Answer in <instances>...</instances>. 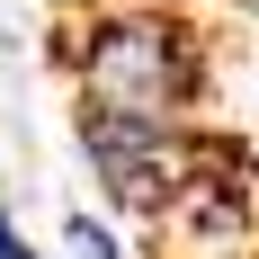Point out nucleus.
I'll list each match as a JSON object with an SVG mask.
<instances>
[{"instance_id": "nucleus-2", "label": "nucleus", "mask_w": 259, "mask_h": 259, "mask_svg": "<svg viewBox=\"0 0 259 259\" xmlns=\"http://www.w3.org/2000/svg\"><path fill=\"white\" fill-rule=\"evenodd\" d=\"M72 134L80 161L116 214H143V224H170L188 188H197V125H152V116H116V107H80L72 99Z\"/></svg>"}, {"instance_id": "nucleus-4", "label": "nucleus", "mask_w": 259, "mask_h": 259, "mask_svg": "<svg viewBox=\"0 0 259 259\" xmlns=\"http://www.w3.org/2000/svg\"><path fill=\"white\" fill-rule=\"evenodd\" d=\"M0 259H45V250H36V241L18 233V214H9V206H0Z\"/></svg>"}, {"instance_id": "nucleus-1", "label": "nucleus", "mask_w": 259, "mask_h": 259, "mask_svg": "<svg viewBox=\"0 0 259 259\" xmlns=\"http://www.w3.org/2000/svg\"><path fill=\"white\" fill-rule=\"evenodd\" d=\"M72 99L152 116V125H197L206 107V36L161 9V0H116L72 27Z\"/></svg>"}, {"instance_id": "nucleus-3", "label": "nucleus", "mask_w": 259, "mask_h": 259, "mask_svg": "<svg viewBox=\"0 0 259 259\" xmlns=\"http://www.w3.org/2000/svg\"><path fill=\"white\" fill-rule=\"evenodd\" d=\"M63 241H72L80 259H125V250H116V233H107V224H90V214H72V224H63Z\"/></svg>"}]
</instances>
